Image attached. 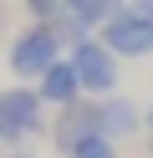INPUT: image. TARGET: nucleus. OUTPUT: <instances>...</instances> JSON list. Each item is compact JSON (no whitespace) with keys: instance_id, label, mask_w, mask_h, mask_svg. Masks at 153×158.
Instances as JSON below:
<instances>
[{"instance_id":"obj_1","label":"nucleus","mask_w":153,"mask_h":158,"mask_svg":"<svg viewBox=\"0 0 153 158\" xmlns=\"http://www.w3.org/2000/svg\"><path fill=\"white\" fill-rule=\"evenodd\" d=\"M36 133H46V97H41L36 87H26V82L5 87V92H0V143L20 148Z\"/></svg>"},{"instance_id":"obj_2","label":"nucleus","mask_w":153,"mask_h":158,"mask_svg":"<svg viewBox=\"0 0 153 158\" xmlns=\"http://www.w3.org/2000/svg\"><path fill=\"white\" fill-rule=\"evenodd\" d=\"M61 51H66L61 36L51 31V26H36V21H31L26 31L10 41V56H5V61H10V77H15V82H41V77L61 61Z\"/></svg>"},{"instance_id":"obj_3","label":"nucleus","mask_w":153,"mask_h":158,"mask_svg":"<svg viewBox=\"0 0 153 158\" xmlns=\"http://www.w3.org/2000/svg\"><path fill=\"white\" fill-rule=\"evenodd\" d=\"M66 61L77 66L82 92H87V97H112V92H117V82H122L117 56H112L107 46L97 41V36H92V41H82V46H71V51H66Z\"/></svg>"},{"instance_id":"obj_4","label":"nucleus","mask_w":153,"mask_h":158,"mask_svg":"<svg viewBox=\"0 0 153 158\" xmlns=\"http://www.w3.org/2000/svg\"><path fill=\"white\" fill-rule=\"evenodd\" d=\"M97 41L107 46L112 56H128V61H138V56H153V21H143V15H133L128 5H122L117 15H112L107 26L97 31Z\"/></svg>"},{"instance_id":"obj_5","label":"nucleus","mask_w":153,"mask_h":158,"mask_svg":"<svg viewBox=\"0 0 153 158\" xmlns=\"http://www.w3.org/2000/svg\"><path fill=\"white\" fill-rule=\"evenodd\" d=\"M92 133H102V127H97V97H82V102H71V107H61V112H56V123L46 127V138H51V148H56L61 158H66L71 148L82 143V138H92Z\"/></svg>"},{"instance_id":"obj_6","label":"nucleus","mask_w":153,"mask_h":158,"mask_svg":"<svg viewBox=\"0 0 153 158\" xmlns=\"http://www.w3.org/2000/svg\"><path fill=\"white\" fill-rule=\"evenodd\" d=\"M97 127H102V138H112V143L138 138L143 133V107L133 102V97H122V92L97 97Z\"/></svg>"},{"instance_id":"obj_7","label":"nucleus","mask_w":153,"mask_h":158,"mask_svg":"<svg viewBox=\"0 0 153 158\" xmlns=\"http://www.w3.org/2000/svg\"><path fill=\"white\" fill-rule=\"evenodd\" d=\"M36 92L46 97V107H56V112L87 97V92H82V77H77V66H71L66 56H61V61H56V66H51V72L41 77V82H36Z\"/></svg>"},{"instance_id":"obj_8","label":"nucleus","mask_w":153,"mask_h":158,"mask_svg":"<svg viewBox=\"0 0 153 158\" xmlns=\"http://www.w3.org/2000/svg\"><path fill=\"white\" fill-rule=\"evenodd\" d=\"M61 10H66V15H77L87 31H102V26H107L112 15L122 10V0H61Z\"/></svg>"},{"instance_id":"obj_9","label":"nucleus","mask_w":153,"mask_h":158,"mask_svg":"<svg viewBox=\"0 0 153 158\" xmlns=\"http://www.w3.org/2000/svg\"><path fill=\"white\" fill-rule=\"evenodd\" d=\"M66 158H117V143H112V138H102V133H92V138H82Z\"/></svg>"},{"instance_id":"obj_10","label":"nucleus","mask_w":153,"mask_h":158,"mask_svg":"<svg viewBox=\"0 0 153 158\" xmlns=\"http://www.w3.org/2000/svg\"><path fill=\"white\" fill-rule=\"evenodd\" d=\"M20 5H26V15H31L36 26H51V21L61 15V0H20Z\"/></svg>"},{"instance_id":"obj_11","label":"nucleus","mask_w":153,"mask_h":158,"mask_svg":"<svg viewBox=\"0 0 153 158\" xmlns=\"http://www.w3.org/2000/svg\"><path fill=\"white\" fill-rule=\"evenodd\" d=\"M128 10L143 15V21H153V0H128Z\"/></svg>"},{"instance_id":"obj_12","label":"nucleus","mask_w":153,"mask_h":158,"mask_svg":"<svg viewBox=\"0 0 153 158\" xmlns=\"http://www.w3.org/2000/svg\"><path fill=\"white\" fill-rule=\"evenodd\" d=\"M10 158H36V153H26V148H10Z\"/></svg>"}]
</instances>
